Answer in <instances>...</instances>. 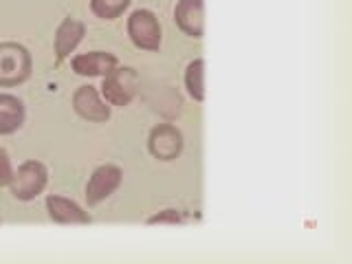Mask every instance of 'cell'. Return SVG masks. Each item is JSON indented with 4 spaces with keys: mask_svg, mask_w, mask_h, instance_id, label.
Instances as JSON below:
<instances>
[{
    "mask_svg": "<svg viewBox=\"0 0 352 264\" xmlns=\"http://www.w3.org/2000/svg\"><path fill=\"white\" fill-rule=\"evenodd\" d=\"M31 75V53L18 42L0 44V86L14 88Z\"/></svg>",
    "mask_w": 352,
    "mask_h": 264,
    "instance_id": "cell-2",
    "label": "cell"
},
{
    "mask_svg": "<svg viewBox=\"0 0 352 264\" xmlns=\"http://www.w3.org/2000/svg\"><path fill=\"white\" fill-rule=\"evenodd\" d=\"M14 179V165H11V159L7 150L0 146V187H5Z\"/></svg>",
    "mask_w": 352,
    "mask_h": 264,
    "instance_id": "cell-16",
    "label": "cell"
},
{
    "mask_svg": "<svg viewBox=\"0 0 352 264\" xmlns=\"http://www.w3.org/2000/svg\"><path fill=\"white\" fill-rule=\"evenodd\" d=\"M121 181H124V172H121L119 165L104 163V165H99V168H95L91 179L86 183L88 207H95L99 203H104L106 198L113 196L119 190Z\"/></svg>",
    "mask_w": 352,
    "mask_h": 264,
    "instance_id": "cell-5",
    "label": "cell"
},
{
    "mask_svg": "<svg viewBox=\"0 0 352 264\" xmlns=\"http://www.w3.org/2000/svg\"><path fill=\"white\" fill-rule=\"evenodd\" d=\"M25 124V104L16 95L0 93V135H14Z\"/></svg>",
    "mask_w": 352,
    "mask_h": 264,
    "instance_id": "cell-12",
    "label": "cell"
},
{
    "mask_svg": "<svg viewBox=\"0 0 352 264\" xmlns=\"http://www.w3.org/2000/svg\"><path fill=\"white\" fill-rule=\"evenodd\" d=\"M148 150L154 159L159 161H174L183 152V135L181 130L172 124H159L150 130Z\"/></svg>",
    "mask_w": 352,
    "mask_h": 264,
    "instance_id": "cell-6",
    "label": "cell"
},
{
    "mask_svg": "<svg viewBox=\"0 0 352 264\" xmlns=\"http://www.w3.org/2000/svg\"><path fill=\"white\" fill-rule=\"evenodd\" d=\"M185 88L194 102H205V60L196 58L185 69Z\"/></svg>",
    "mask_w": 352,
    "mask_h": 264,
    "instance_id": "cell-13",
    "label": "cell"
},
{
    "mask_svg": "<svg viewBox=\"0 0 352 264\" xmlns=\"http://www.w3.org/2000/svg\"><path fill=\"white\" fill-rule=\"evenodd\" d=\"M110 108H113V106H110L102 97V93H99L97 88L91 86V84L80 86L73 93V110L86 121H93V124H104V121L110 119Z\"/></svg>",
    "mask_w": 352,
    "mask_h": 264,
    "instance_id": "cell-7",
    "label": "cell"
},
{
    "mask_svg": "<svg viewBox=\"0 0 352 264\" xmlns=\"http://www.w3.org/2000/svg\"><path fill=\"white\" fill-rule=\"evenodd\" d=\"M44 205H47L49 218L55 220V223H60V225H91L93 223L91 214H88L82 205L71 201V198L49 194Z\"/></svg>",
    "mask_w": 352,
    "mask_h": 264,
    "instance_id": "cell-8",
    "label": "cell"
},
{
    "mask_svg": "<svg viewBox=\"0 0 352 264\" xmlns=\"http://www.w3.org/2000/svg\"><path fill=\"white\" fill-rule=\"evenodd\" d=\"M148 225H183V216L179 209H163L148 218Z\"/></svg>",
    "mask_w": 352,
    "mask_h": 264,
    "instance_id": "cell-15",
    "label": "cell"
},
{
    "mask_svg": "<svg viewBox=\"0 0 352 264\" xmlns=\"http://www.w3.org/2000/svg\"><path fill=\"white\" fill-rule=\"evenodd\" d=\"M117 66H119V60L113 53H106V51L80 53V55H73V60H71L73 73L82 77H104L113 69H117Z\"/></svg>",
    "mask_w": 352,
    "mask_h": 264,
    "instance_id": "cell-9",
    "label": "cell"
},
{
    "mask_svg": "<svg viewBox=\"0 0 352 264\" xmlns=\"http://www.w3.org/2000/svg\"><path fill=\"white\" fill-rule=\"evenodd\" d=\"M128 36L141 51H159L161 49V22L150 9H135L128 18Z\"/></svg>",
    "mask_w": 352,
    "mask_h": 264,
    "instance_id": "cell-3",
    "label": "cell"
},
{
    "mask_svg": "<svg viewBox=\"0 0 352 264\" xmlns=\"http://www.w3.org/2000/svg\"><path fill=\"white\" fill-rule=\"evenodd\" d=\"M132 0H91V11L102 20H115L130 7Z\"/></svg>",
    "mask_w": 352,
    "mask_h": 264,
    "instance_id": "cell-14",
    "label": "cell"
},
{
    "mask_svg": "<svg viewBox=\"0 0 352 264\" xmlns=\"http://www.w3.org/2000/svg\"><path fill=\"white\" fill-rule=\"evenodd\" d=\"M47 183H49V172L44 168V163L25 161L18 165V170H14V179L9 183V190L16 201L29 203V201H36L44 192Z\"/></svg>",
    "mask_w": 352,
    "mask_h": 264,
    "instance_id": "cell-1",
    "label": "cell"
},
{
    "mask_svg": "<svg viewBox=\"0 0 352 264\" xmlns=\"http://www.w3.org/2000/svg\"><path fill=\"white\" fill-rule=\"evenodd\" d=\"M0 223H3V220H0Z\"/></svg>",
    "mask_w": 352,
    "mask_h": 264,
    "instance_id": "cell-17",
    "label": "cell"
},
{
    "mask_svg": "<svg viewBox=\"0 0 352 264\" xmlns=\"http://www.w3.org/2000/svg\"><path fill=\"white\" fill-rule=\"evenodd\" d=\"M137 73L132 69H126V66H117L108 75H104L102 82V97L110 106H119L124 108L128 106L132 99H135L137 93Z\"/></svg>",
    "mask_w": 352,
    "mask_h": 264,
    "instance_id": "cell-4",
    "label": "cell"
},
{
    "mask_svg": "<svg viewBox=\"0 0 352 264\" xmlns=\"http://www.w3.org/2000/svg\"><path fill=\"white\" fill-rule=\"evenodd\" d=\"M84 33H86V25L82 20L66 16L60 22V27L55 29V38H53V49H55V58H58V62L66 60L77 49V44L82 42Z\"/></svg>",
    "mask_w": 352,
    "mask_h": 264,
    "instance_id": "cell-11",
    "label": "cell"
},
{
    "mask_svg": "<svg viewBox=\"0 0 352 264\" xmlns=\"http://www.w3.org/2000/svg\"><path fill=\"white\" fill-rule=\"evenodd\" d=\"M174 20L190 38H203L205 33V3L203 0H179L174 7Z\"/></svg>",
    "mask_w": 352,
    "mask_h": 264,
    "instance_id": "cell-10",
    "label": "cell"
}]
</instances>
